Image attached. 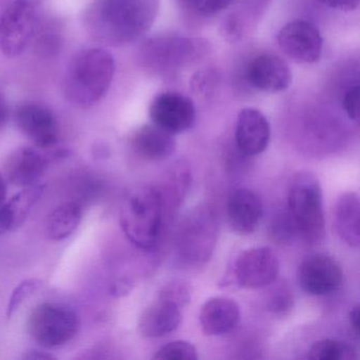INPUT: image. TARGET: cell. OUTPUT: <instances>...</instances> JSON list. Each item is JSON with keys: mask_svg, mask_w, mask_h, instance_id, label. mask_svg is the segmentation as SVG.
<instances>
[{"mask_svg": "<svg viewBox=\"0 0 360 360\" xmlns=\"http://www.w3.org/2000/svg\"><path fill=\"white\" fill-rule=\"evenodd\" d=\"M159 4V0H91L85 10V27L100 43L127 45L151 28Z\"/></svg>", "mask_w": 360, "mask_h": 360, "instance_id": "1", "label": "cell"}, {"mask_svg": "<svg viewBox=\"0 0 360 360\" xmlns=\"http://www.w3.org/2000/svg\"><path fill=\"white\" fill-rule=\"evenodd\" d=\"M115 72V58L108 50L96 47L79 52L65 75V98L77 108H90L108 94Z\"/></svg>", "mask_w": 360, "mask_h": 360, "instance_id": "2", "label": "cell"}, {"mask_svg": "<svg viewBox=\"0 0 360 360\" xmlns=\"http://www.w3.org/2000/svg\"><path fill=\"white\" fill-rule=\"evenodd\" d=\"M165 205L159 189L141 186L127 193L120 212V224L136 248L151 250L158 245Z\"/></svg>", "mask_w": 360, "mask_h": 360, "instance_id": "3", "label": "cell"}, {"mask_svg": "<svg viewBox=\"0 0 360 360\" xmlns=\"http://www.w3.org/2000/svg\"><path fill=\"white\" fill-rule=\"evenodd\" d=\"M288 212L297 235L307 244L319 243L326 235L323 198L319 180L313 172L301 170L290 183Z\"/></svg>", "mask_w": 360, "mask_h": 360, "instance_id": "4", "label": "cell"}, {"mask_svg": "<svg viewBox=\"0 0 360 360\" xmlns=\"http://www.w3.org/2000/svg\"><path fill=\"white\" fill-rule=\"evenodd\" d=\"M218 236V222L207 205L193 208L181 221L176 233L179 256L191 264L207 262L214 252Z\"/></svg>", "mask_w": 360, "mask_h": 360, "instance_id": "5", "label": "cell"}, {"mask_svg": "<svg viewBox=\"0 0 360 360\" xmlns=\"http://www.w3.org/2000/svg\"><path fill=\"white\" fill-rule=\"evenodd\" d=\"M27 326L32 338L41 347L56 349L77 336L79 320L68 307L45 302L33 309Z\"/></svg>", "mask_w": 360, "mask_h": 360, "instance_id": "6", "label": "cell"}, {"mask_svg": "<svg viewBox=\"0 0 360 360\" xmlns=\"http://www.w3.org/2000/svg\"><path fill=\"white\" fill-rule=\"evenodd\" d=\"M37 12L32 0H12L0 15V51L14 58L26 51L34 37Z\"/></svg>", "mask_w": 360, "mask_h": 360, "instance_id": "7", "label": "cell"}, {"mask_svg": "<svg viewBox=\"0 0 360 360\" xmlns=\"http://www.w3.org/2000/svg\"><path fill=\"white\" fill-rule=\"evenodd\" d=\"M184 37L148 39L141 48V62L155 72H172L186 66L199 54V45Z\"/></svg>", "mask_w": 360, "mask_h": 360, "instance_id": "8", "label": "cell"}, {"mask_svg": "<svg viewBox=\"0 0 360 360\" xmlns=\"http://www.w3.org/2000/svg\"><path fill=\"white\" fill-rule=\"evenodd\" d=\"M277 41L286 56L300 64H315L321 58V34L315 25L307 20H294L282 27Z\"/></svg>", "mask_w": 360, "mask_h": 360, "instance_id": "9", "label": "cell"}, {"mask_svg": "<svg viewBox=\"0 0 360 360\" xmlns=\"http://www.w3.org/2000/svg\"><path fill=\"white\" fill-rule=\"evenodd\" d=\"M149 117L153 125L174 136L193 127L195 107L186 96L178 92H164L151 102Z\"/></svg>", "mask_w": 360, "mask_h": 360, "instance_id": "10", "label": "cell"}, {"mask_svg": "<svg viewBox=\"0 0 360 360\" xmlns=\"http://www.w3.org/2000/svg\"><path fill=\"white\" fill-rule=\"evenodd\" d=\"M279 261L273 250L266 246L244 250L235 264V277L241 288L248 290L265 288L275 282Z\"/></svg>", "mask_w": 360, "mask_h": 360, "instance_id": "11", "label": "cell"}, {"mask_svg": "<svg viewBox=\"0 0 360 360\" xmlns=\"http://www.w3.org/2000/svg\"><path fill=\"white\" fill-rule=\"evenodd\" d=\"M299 285L307 294L322 296L340 286L343 273L339 263L326 255H314L305 259L297 273Z\"/></svg>", "mask_w": 360, "mask_h": 360, "instance_id": "12", "label": "cell"}, {"mask_svg": "<svg viewBox=\"0 0 360 360\" xmlns=\"http://www.w3.org/2000/svg\"><path fill=\"white\" fill-rule=\"evenodd\" d=\"M15 122L20 131L39 148H50L58 143V121L47 107L34 103L22 105L16 109Z\"/></svg>", "mask_w": 360, "mask_h": 360, "instance_id": "13", "label": "cell"}, {"mask_svg": "<svg viewBox=\"0 0 360 360\" xmlns=\"http://www.w3.org/2000/svg\"><path fill=\"white\" fill-rule=\"evenodd\" d=\"M246 79L256 89L269 94L290 87L292 73L285 62L275 54L265 53L252 58L246 68Z\"/></svg>", "mask_w": 360, "mask_h": 360, "instance_id": "14", "label": "cell"}, {"mask_svg": "<svg viewBox=\"0 0 360 360\" xmlns=\"http://www.w3.org/2000/svg\"><path fill=\"white\" fill-rule=\"evenodd\" d=\"M235 136L238 150L246 157H254L269 146L271 126L261 111L244 108L238 115Z\"/></svg>", "mask_w": 360, "mask_h": 360, "instance_id": "15", "label": "cell"}, {"mask_svg": "<svg viewBox=\"0 0 360 360\" xmlns=\"http://www.w3.org/2000/svg\"><path fill=\"white\" fill-rule=\"evenodd\" d=\"M227 217L233 231L240 235H250L256 231L262 220V202L254 191L237 189L229 197Z\"/></svg>", "mask_w": 360, "mask_h": 360, "instance_id": "16", "label": "cell"}, {"mask_svg": "<svg viewBox=\"0 0 360 360\" xmlns=\"http://www.w3.org/2000/svg\"><path fill=\"white\" fill-rule=\"evenodd\" d=\"M46 159L32 147H20L10 153L5 162V174L8 182L14 186H33L44 174Z\"/></svg>", "mask_w": 360, "mask_h": 360, "instance_id": "17", "label": "cell"}, {"mask_svg": "<svg viewBox=\"0 0 360 360\" xmlns=\"http://www.w3.org/2000/svg\"><path fill=\"white\" fill-rule=\"evenodd\" d=\"M239 320V305L227 297L208 299L200 311V324L207 336H219L231 332Z\"/></svg>", "mask_w": 360, "mask_h": 360, "instance_id": "18", "label": "cell"}, {"mask_svg": "<svg viewBox=\"0 0 360 360\" xmlns=\"http://www.w3.org/2000/svg\"><path fill=\"white\" fill-rule=\"evenodd\" d=\"M181 307L174 302L159 298L141 315L139 330L146 338H160L174 332L180 326Z\"/></svg>", "mask_w": 360, "mask_h": 360, "instance_id": "19", "label": "cell"}, {"mask_svg": "<svg viewBox=\"0 0 360 360\" xmlns=\"http://www.w3.org/2000/svg\"><path fill=\"white\" fill-rule=\"evenodd\" d=\"M132 149L139 157L149 161L167 159L176 150L174 134L155 125H143L130 138Z\"/></svg>", "mask_w": 360, "mask_h": 360, "instance_id": "20", "label": "cell"}, {"mask_svg": "<svg viewBox=\"0 0 360 360\" xmlns=\"http://www.w3.org/2000/svg\"><path fill=\"white\" fill-rule=\"evenodd\" d=\"M334 224L337 235L351 248L360 245V202L356 193H342L335 205Z\"/></svg>", "mask_w": 360, "mask_h": 360, "instance_id": "21", "label": "cell"}, {"mask_svg": "<svg viewBox=\"0 0 360 360\" xmlns=\"http://www.w3.org/2000/svg\"><path fill=\"white\" fill-rule=\"evenodd\" d=\"M43 191L41 185L26 187L0 205V236L24 223Z\"/></svg>", "mask_w": 360, "mask_h": 360, "instance_id": "22", "label": "cell"}, {"mask_svg": "<svg viewBox=\"0 0 360 360\" xmlns=\"http://www.w3.org/2000/svg\"><path fill=\"white\" fill-rule=\"evenodd\" d=\"M83 208L77 202H65L54 208L47 218L46 233L53 241H62L70 237L81 223Z\"/></svg>", "mask_w": 360, "mask_h": 360, "instance_id": "23", "label": "cell"}, {"mask_svg": "<svg viewBox=\"0 0 360 360\" xmlns=\"http://www.w3.org/2000/svg\"><path fill=\"white\" fill-rule=\"evenodd\" d=\"M355 357L351 345L334 339L317 341L309 352V358L313 360H352Z\"/></svg>", "mask_w": 360, "mask_h": 360, "instance_id": "24", "label": "cell"}, {"mask_svg": "<svg viewBox=\"0 0 360 360\" xmlns=\"http://www.w3.org/2000/svg\"><path fill=\"white\" fill-rule=\"evenodd\" d=\"M158 360H197L198 351L188 341L176 340L163 345L153 356Z\"/></svg>", "mask_w": 360, "mask_h": 360, "instance_id": "25", "label": "cell"}, {"mask_svg": "<svg viewBox=\"0 0 360 360\" xmlns=\"http://www.w3.org/2000/svg\"><path fill=\"white\" fill-rule=\"evenodd\" d=\"M191 294H193V288L188 282L184 280H172L162 288L158 297L172 301L183 309L191 302Z\"/></svg>", "mask_w": 360, "mask_h": 360, "instance_id": "26", "label": "cell"}, {"mask_svg": "<svg viewBox=\"0 0 360 360\" xmlns=\"http://www.w3.org/2000/svg\"><path fill=\"white\" fill-rule=\"evenodd\" d=\"M183 7L197 15L212 16L231 7L235 0H179Z\"/></svg>", "mask_w": 360, "mask_h": 360, "instance_id": "27", "label": "cell"}, {"mask_svg": "<svg viewBox=\"0 0 360 360\" xmlns=\"http://www.w3.org/2000/svg\"><path fill=\"white\" fill-rule=\"evenodd\" d=\"M271 233L274 239L279 243L290 242L298 236L288 210L276 214L271 224Z\"/></svg>", "mask_w": 360, "mask_h": 360, "instance_id": "28", "label": "cell"}, {"mask_svg": "<svg viewBox=\"0 0 360 360\" xmlns=\"http://www.w3.org/2000/svg\"><path fill=\"white\" fill-rule=\"evenodd\" d=\"M294 305V295L285 284H280L274 290L269 299V307L277 316H285L292 311Z\"/></svg>", "mask_w": 360, "mask_h": 360, "instance_id": "29", "label": "cell"}, {"mask_svg": "<svg viewBox=\"0 0 360 360\" xmlns=\"http://www.w3.org/2000/svg\"><path fill=\"white\" fill-rule=\"evenodd\" d=\"M41 285V282L37 279H28L22 281L16 286L15 290L10 297L9 304L7 307L8 318L12 317L14 311L20 309V305L28 299L33 292H37V288Z\"/></svg>", "mask_w": 360, "mask_h": 360, "instance_id": "30", "label": "cell"}, {"mask_svg": "<svg viewBox=\"0 0 360 360\" xmlns=\"http://www.w3.org/2000/svg\"><path fill=\"white\" fill-rule=\"evenodd\" d=\"M358 101H359V85L356 83L352 85L343 94L342 107L349 120L356 121L358 119Z\"/></svg>", "mask_w": 360, "mask_h": 360, "instance_id": "31", "label": "cell"}, {"mask_svg": "<svg viewBox=\"0 0 360 360\" xmlns=\"http://www.w3.org/2000/svg\"><path fill=\"white\" fill-rule=\"evenodd\" d=\"M320 4L339 11H355L359 7L360 0H318Z\"/></svg>", "mask_w": 360, "mask_h": 360, "instance_id": "32", "label": "cell"}, {"mask_svg": "<svg viewBox=\"0 0 360 360\" xmlns=\"http://www.w3.org/2000/svg\"><path fill=\"white\" fill-rule=\"evenodd\" d=\"M9 105H8L7 98L4 96L3 92H0V130L5 127L6 124L9 120Z\"/></svg>", "mask_w": 360, "mask_h": 360, "instance_id": "33", "label": "cell"}, {"mask_svg": "<svg viewBox=\"0 0 360 360\" xmlns=\"http://www.w3.org/2000/svg\"><path fill=\"white\" fill-rule=\"evenodd\" d=\"M349 324H351L352 330L355 333L356 336H359L360 330V318H359V307L356 305L351 311L349 316Z\"/></svg>", "mask_w": 360, "mask_h": 360, "instance_id": "34", "label": "cell"}, {"mask_svg": "<svg viewBox=\"0 0 360 360\" xmlns=\"http://www.w3.org/2000/svg\"><path fill=\"white\" fill-rule=\"evenodd\" d=\"M25 359H39V360H45V359H53V355L51 354H48L47 352H41V351H30L28 353H26V355L24 356Z\"/></svg>", "mask_w": 360, "mask_h": 360, "instance_id": "35", "label": "cell"}, {"mask_svg": "<svg viewBox=\"0 0 360 360\" xmlns=\"http://www.w3.org/2000/svg\"><path fill=\"white\" fill-rule=\"evenodd\" d=\"M7 179L4 176L3 172H0V205L6 201L8 193Z\"/></svg>", "mask_w": 360, "mask_h": 360, "instance_id": "36", "label": "cell"}]
</instances>
